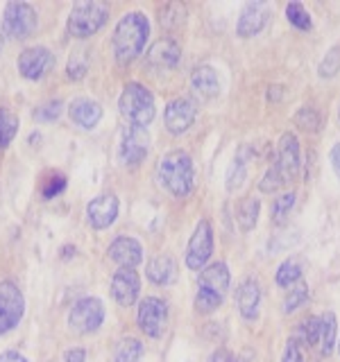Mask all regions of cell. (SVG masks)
<instances>
[{
    "label": "cell",
    "instance_id": "cell-21",
    "mask_svg": "<svg viewBox=\"0 0 340 362\" xmlns=\"http://www.w3.org/2000/svg\"><path fill=\"white\" fill-rule=\"evenodd\" d=\"M68 116L82 129H96L102 120V107L91 98H75L68 105Z\"/></svg>",
    "mask_w": 340,
    "mask_h": 362
},
{
    "label": "cell",
    "instance_id": "cell-32",
    "mask_svg": "<svg viewBox=\"0 0 340 362\" xmlns=\"http://www.w3.org/2000/svg\"><path fill=\"white\" fill-rule=\"evenodd\" d=\"M295 342L298 344L302 342L306 346H313L320 342V317H315V315L306 317V320L298 326V339H295Z\"/></svg>",
    "mask_w": 340,
    "mask_h": 362
},
{
    "label": "cell",
    "instance_id": "cell-20",
    "mask_svg": "<svg viewBox=\"0 0 340 362\" xmlns=\"http://www.w3.org/2000/svg\"><path fill=\"white\" fill-rule=\"evenodd\" d=\"M230 286H232V274H230V267H227L222 260H218V263H211L204 269H200L198 288L209 290V292L218 294V297L225 299V294H227V290H230Z\"/></svg>",
    "mask_w": 340,
    "mask_h": 362
},
{
    "label": "cell",
    "instance_id": "cell-13",
    "mask_svg": "<svg viewBox=\"0 0 340 362\" xmlns=\"http://www.w3.org/2000/svg\"><path fill=\"white\" fill-rule=\"evenodd\" d=\"M270 21V5L261 3V0H254V3H247L241 9V16H238L236 23V34L241 39H252L256 34H261L266 30Z\"/></svg>",
    "mask_w": 340,
    "mask_h": 362
},
{
    "label": "cell",
    "instance_id": "cell-11",
    "mask_svg": "<svg viewBox=\"0 0 340 362\" xmlns=\"http://www.w3.org/2000/svg\"><path fill=\"white\" fill-rule=\"evenodd\" d=\"M275 163L279 165L281 175H283V181H295L302 170V147H300V141L298 136L286 132L281 134L279 139V145H277V158Z\"/></svg>",
    "mask_w": 340,
    "mask_h": 362
},
{
    "label": "cell",
    "instance_id": "cell-1",
    "mask_svg": "<svg viewBox=\"0 0 340 362\" xmlns=\"http://www.w3.org/2000/svg\"><path fill=\"white\" fill-rule=\"evenodd\" d=\"M150 37V21L141 11H130L125 14L113 30L111 48L116 54L118 64H132L139 57Z\"/></svg>",
    "mask_w": 340,
    "mask_h": 362
},
{
    "label": "cell",
    "instance_id": "cell-26",
    "mask_svg": "<svg viewBox=\"0 0 340 362\" xmlns=\"http://www.w3.org/2000/svg\"><path fill=\"white\" fill-rule=\"evenodd\" d=\"M320 351L322 356H332L338 344V322L334 313L320 315Z\"/></svg>",
    "mask_w": 340,
    "mask_h": 362
},
{
    "label": "cell",
    "instance_id": "cell-41",
    "mask_svg": "<svg viewBox=\"0 0 340 362\" xmlns=\"http://www.w3.org/2000/svg\"><path fill=\"white\" fill-rule=\"evenodd\" d=\"M64 190H66V177L60 173H52L48 179L43 181L41 195H43V199H55V197H60Z\"/></svg>",
    "mask_w": 340,
    "mask_h": 362
},
{
    "label": "cell",
    "instance_id": "cell-47",
    "mask_svg": "<svg viewBox=\"0 0 340 362\" xmlns=\"http://www.w3.org/2000/svg\"><path fill=\"white\" fill-rule=\"evenodd\" d=\"M0 50H3V30H0Z\"/></svg>",
    "mask_w": 340,
    "mask_h": 362
},
{
    "label": "cell",
    "instance_id": "cell-17",
    "mask_svg": "<svg viewBox=\"0 0 340 362\" xmlns=\"http://www.w3.org/2000/svg\"><path fill=\"white\" fill-rule=\"evenodd\" d=\"M181 59V48L173 39H162L157 41L145 54V66L154 73H166L173 71Z\"/></svg>",
    "mask_w": 340,
    "mask_h": 362
},
{
    "label": "cell",
    "instance_id": "cell-45",
    "mask_svg": "<svg viewBox=\"0 0 340 362\" xmlns=\"http://www.w3.org/2000/svg\"><path fill=\"white\" fill-rule=\"evenodd\" d=\"M0 362H28V358L18 354V351H3L0 354Z\"/></svg>",
    "mask_w": 340,
    "mask_h": 362
},
{
    "label": "cell",
    "instance_id": "cell-48",
    "mask_svg": "<svg viewBox=\"0 0 340 362\" xmlns=\"http://www.w3.org/2000/svg\"><path fill=\"white\" fill-rule=\"evenodd\" d=\"M336 346H338V351H340V339H338V344H336Z\"/></svg>",
    "mask_w": 340,
    "mask_h": 362
},
{
    "label": "cell",
    "instance_id": "cell-18",
    "mask_svg": "<svg viewBox=\"0 0 340 362\" xmlns=\"http://www.w3.org/2000/svg\"><path fill=\"white\" fill-rule=\"evenodd\" d=\"M107 254L113 263H118L120 267H128V269H134L136 265L143 263V247L136 238H130V235H118L116 240L109 245Z\"/></svg>",
    "mask_w": 340,
    "mask_h": 362
},
{
    "label": "cell",
    "instance_id": "cell-38",
    "mask_svg": "<svg viewBox=\"0 0 340 362\" xmlns=\"http://www.w3.org/2000/svg\"><path fill=\"white\" fill-rule=\"evenodd\" d=\"M222 305V297H218V294H213L209 290H202L198 288L196 292V310L200 315H209V313H215Z\"/></svg>",
    "mask_w": 340,
    "mask_h": 362
},
{
    "label": "cell",
    "instance_id": "cell-36",
    "mask_svg": "<svg viewBox=\"0 0 340 362\" xmlns=\"http://www.w3.org/2000/svg\"><path fill=\"white\" fill-rule=\"evenodd\" d=\"M281 186H286V181H283L279 165L272 161V165L266 170V175L261 177V181H259V190L266 192V195H272V192H277Z\"/></svg>",
    "mask_w": 340,
    "mask_h": 362
},
{
    "label": "cell",
    "instance_id": "cell-10",
    "mask_svg": "<svg viewBox=\"0 0 340 362\" xmlns=\"http://www.w3.org/2000/svg\"><path fill=\"white\" fill-rule=\"evenodd\" d=\"M196 116H198L196 102L191 98H175V100H170L164 109V124H166L168 134L181 136L193 127Z\"/></svg>",
    "mask_w": 340,
    "mask_h": 362
},
{
    "label": "cell",
    "instance_id": "cell-44",
    "mask_svg": "<svg viewBox=\"0 0 340 362\" xmlns=\"http://www.w3.org/2000/svg\"><path fill=\"white\" fill-rule=\"evenodd\" d=\"M329 161H332V168H334L336 177L340 179V143H334L332 152H329Z\"/></svg>",
    "mask_w": 340,
    "mask_h": 362
},
{
    "label": "cell",
    "instance_id": "cell-46",
    "mask_svg": "<svg viewBox=\"0 0 340 362\" xmlns=\"http://www.w3.org/2000/svg\"><path fill=\"white\" fill-rule=\"evenodd\" d=\"M209 362H234L232 356L227 354V351H215V354L209 358Z\"/></svg>",
    "mask_w": 340,
    "mask_h": 362
},
{
    "label": "cell",
    "instance_id": "cell-23",
    "mask_svg": "<svg viewBox=\"0 0 340 362\" xmlns=\"http://www.w3.org/2000/svg\"><path fill=\"white\" fill-rule=\"evenodd\" d=\"M145 274L154 286H170L177 279V263L173 256L168 254H159L154 256L145 267Z\"/></svg>",
    "mask_w": 340,
    "mask_h": 362
},
{
    "label": "cell",
    "instance_id": "cell-3",
    "mask_svg": "<svg viewBox=\"0 0 340 362\" xmlns=\"http://www.w3.org/2000/svg\"><path fill=\"white\" fill-rule=\"evenodd\" d=\"M118 109L123 118L134 127H147L157 113L152 90L139 82H130L118 98Z\"/></svg>",
    "mask_w": 340,
    "mask_h": 362
},
{
    "label": "cell",
    "instance_id": "cell-25",
    "mask_svg": "<svg viewBox=\"0 0 340 362\" xmlns=\"http://www.w3.org/2000/svg\"><path fill=\"white\" fill-rule=\"evenodd\" d=\"M259 213H261V202L256 197H245L241 199L236 209V222L241 226L243 233H249L259 222Z\"/></svg>",
    "mask_w": 340,
    "mask_h": 362
},
{
    "label": "cell",
    "instance_id": "cell-49",
    "mask_svg": "<svg viewBox=\"0 0 340 362\" xmlns=\"http://www.w3.org/2000/svg\"><path fill=\"white\" fill-rule=\"evenodd\" d=\"M338 120H340V109H338Z\"/></svg>",
    "mask_w": 340,
    "mask_h": 362
},
{
    "label": "cell",
    "instance_id": "cell-14",
    "mask_svg": "<svg viewBox=\"0 0 340 362\" xmlns=\"http://www.w3.org/2000/svg\"><path fill=\"white\" fill-rule=\"evenodd\" d=\"M118 218V197L113 192H105L86 204V222L91 229H109Z\"/></svg>",
    "mask_w": 340,
    "mask_h": 362
},
{
    "label": "cell",
    "instance_id": "cell-43",
    "mask_svg": "<svg viewBox=\"0 0 340 362\" xmlns=\"http://www.w3.org/2000/svg\"><path fill=\"white\" fill-rule=\"evenodd\" d=\"M64 362H86V351L84 349H68L64 354Z\"/></svg>",
    "mask_w": 340,
    "mask_h": 362
},
{
    "label": "cell",
    "instance_id": "cell-24",
    "mask_svg": "<svg viewBox=\"0 0 340 362\" xmlns=\"http://www.w3.org/2000/svg\"><path fill=\"white\" fill-rule=\"evenodd\" d=\"M249 158H252V150H249L247 145H243L241 150L236 152L234 161L227 170V190L234 192L236 188L243 186V181L247 177V165H249Z\"/></svg>",
    "mask_w": 340,
    "mask_h": 362
},
{
    "label": "cell",
    "instance_id": "cell-28",
    "mask_svg": "<svg viewBox=\"0 0 340 362\" xmlns=\"http://www.w3.org/2000/svg\"><path fill=\"white\" fill-rule=\"evenodd\" d=\"M143 354H145V346H143L141 339L125 337L118 342L116 354H113V360H116V362H141Z\"/></svg>",
    "mask_w": 340,
    "mask_h": 362
},
{
    "label": "cell",
    "instance_id": "cell-5",
    "mask_svg": "<svg viewBox=\"0 0 340 362\" xmlns=\"http://www.w3.org/2000/svg\"><path fill=\"white\" fill-rule=\"evenodd\" d=\"M39 25V14L30 3H9L3 11V34L9 39H30Z\"/></svg>",
    "mask_w": 340,
    "mask_h": 362
},
{
    "label": "cell",
    "instance_id": "cell-37",
    "mask_svg": "<svg viewBox=\"0 0 340 362\" xmlns=\"http://www.w3.org/2000/svg\"><path fill=\"white\" fill-rule=\"evenodd\" d=\"M89 73V57L84 50H77L71 54V59H68V68H66V75L68 79H73V82H79V79H84Z\"/></svg>",
    "mask_w": 340,
    "mask_h": 362
},
{
    "label": "cell",
    "instance_id": "cell-34",
    "mask_svg": "<svg viewBox=\"0 0 340 362\" xmlns=\"http://www.w3.org/2000/svg\"><path fill=\"white\" fill-rule=\"evenodd\" d=\"M293 120L302 132H320V127H322V116L315 107H302L298 113H295Z\"/></svg>",
    "mask_w": 340,
    "mask_h": 362
},
{
    "label": "cell",
    "instance_id": "cell-7",
    "mask_svg": "<svg viewBox=\"0 0 340 362\" xmlns=\"http://www.w3.org/2000/svg\"><path fill=\"white\" fill-rule=\"evenodd\" d=\"M26 315V297L14 281H0V335L16 328Z\"/></svg>",
    "mask_w": 340,
    "mask_h": 362
},
{
    "label": "cell",
    "instance_id": "cell-4",
    "mask_svg": "<svg viewBox=\"0 0 340 362\" xmlns=\"http://www.w3.org/2000/svg\"><path fill=\"white\" fill-rule=\"evenodd\" d=\"M109 18V5L100 3V0H86V3L73 5L71 14L66 21V30L75 39H89L96 32L105 28Z\"/></svg>",
    "mask_w": 340,
    "mask_h": 362
},
{
    "label": "cell",
    "instance_id": "cell-31",
    "mask_svg": "<svg viewBox=\"0 0 340 362\" xmlns=\"http://www.w3.org/2000/svg\"><path fill=\"white\" fill-rule=\"evenodd\" d=\"M18 134V116H14L9 109L0 107V150L14 141V136Z\"/></svg>",
    "mask_w": 340,
    "mask_h": 362
},
{
    "label": "cell",
    "instance_id": "cell-16",
    "mask_svg": "<svg viewBox=\"0 0 340 362\" xmlns=\"http://www.w3.org/2000/svg\"><path fill=\"white\" fill-rule=\"evenodd\" d=\"M139 294H141V276L134 269L120 267L111 279V297L123 308H130L139 299Z\"/></svg>",
    "mask_w": 340,
    "mask_h": 362
},
{
    "label": "cell",
    "instance_id": "cell-22",
    "mask_svg": "<svg viewBox=\"0 0 340 362\" xmlns=\"http://www.w3.org/2000/svg\"><path fill=\"white\" fill-rule=\"evenodd\" d=\"M191 86L193 90L204 98V100H211V98H218L220 93V79H218V73L213 71L211 66H198L196 71L191 75Z\"/></svg>",
    "mask_w": 340,
    "mask_h": 362
},
{
    "label": "cell",
    "instance_id": "cell-35",
    "mask_svg": "<svg viewBox=\"0 0 340 362\" xmlns=\"http://www.w3.org/2000/svg\"><path fill=\"white\" fill-rule=\"evenodd\" d=\"M309 286L306 283H298V286H293L290 292L286 294V299H283V313L290 315L295 310H300L302 305L309 301Z\"/></svg>",
    "mask_w": 340,
    "mask_h": 362
},
{
    "label": "cell",
    "instance_id": "cell-6",
    "mask_svg": "<svg viewBox=\"0 0 340 362\" xmlns=\"http://www.w3.org/2000/svg\"><path fill=\"white\" fill-rule=\"evenodd\" d=\"M102 322H105V305L96 297H82L73 303L71 313H68V326L77 335H91L100 331Z\"/></svg>",
    "mask_w": 340,
    "mask_h": 362
},
{
    "label": "cell",
    "instance_id": "cell-30",
    "mask_svg": "<svg viewBox=\"0 0 340 362\" xmlns=\"http://www.w3.org/2000/svg\"><path fill=\"white\" fill-rule=\"evenodd\" d=\"M295 192H283V195H279L275 202H272V211H270V220L272 224H277V226H283L288 222L290 218V213L295 209Z\"/></svg>",
    "mask_w": 340,
    "mask_h": 362
},
{
    "label": "cell",
    "instance_id": "cell-12",
    "mask_svg": "<svg viewBox=\"0 0 340 362\" xmlns=\"http://www.w3.org/2000/svg\"><path fill=\"white\" fill-rule=\"evenodd\" d=\"M150 152V134L145 127H125L120 141V161L125 165H139Z\"/></svg>",
    "mask_w": 340,
    "mask_h": 362
},
{
    "label": "cell",
    "instance_id": "cell-42",
    "mask_svg": "<svg viewBox=\"0 0 340 362\" xmlns=\"http://www.w3.org/2000/svg\"><path fill=\"white\" fill-rule=\"evenodd\" d=\"M281 362H304L302 356V349L295 339H288L286 346H283V354H281Z\"/></svg>",
    "mask_w": 340,
    "mask_h": 362
},
{
    "label": "cell",
    "instance_id": "cell-9",
    "mask_svg": "<svg viewBox=\"0 0 340 362\" xmlns=\"http://www.w3.org/2000/svg\"><path fill=\"white\" fill-rule=\"evenodd\" d=\"M213 256V226L209 220H202L193 231L186 247V267L204 269Z\"/></svg>",
    "mask_w": 340,
    "mask_h": 362
},
{
    "label": "cell",
    "instance_id": "cell-29",
    "mask_svg": "<svg viewBox=\"0 0 340 362\" xmlns=\"http://www.w3.org/2000/svg\"><path fill=\"white\" fill-rule=\"evenodd\" d=\"M159 23L166 30H177L186 23V7L181 3H168L164 9H159Z\"/></svg>",
    "mask_w": 340,
    "mask_h": 362
},
{
    "label": "cell",
    "instance_id": "cell-8",
    "mask_svg": "<svg viewBox=\"0 0 340 362\" xmlns=\"http://www.w3.org/2000/svg\"><path fill=\"white\" fill-rule=\"evenodd\" d=\"M136 324H139L141 333H145L147 337H164L168 328V303L159 297H145L139 303Z\"/></svg>",
    "mask_w": 340,
    "mask_h": 362
},
{
    "label": "cell",
    "instance_id": "cell-39",
    "mask_svg": "<svg viewBox=\"0 0 340 362\" xmlns=\"http://www.w3.org/2000/svg\"><path fill=\"white\" fill-rule=\"evenodd\" d=\"M338 73H340V45H334L322 59L320 68H317V75L327 79V77H336Z\"/></svg>",
    "mask_w": 340,
    "mask_h": 362
},
{
    "label": "cell",
    "instance_id": "cell-33",
    "mask_svg": "<svg viewBox=\"0 0 340 362\" xmlns=\"http://www.w3.org/2000/svg\"><path fill=\"white\" fill-rule=\"evenodd\" d=\"M286 18L293 28H298L300 32H306L313 28V18L302 3H288L286 5Z\"/></svg>",
    "mask_w": 340,
    "mask_h": 362
},
{
    "label": "cell",
    "instance_id": "cell-19",
    "mask_svg": "<svg viewBox=\"0 0 340 362\" xmlns=\"http://www.w3.org/2000/svg\"><path fill=\"white\" fill-rule=\"evenodd\" d=\"M236 303H238V313H241L243 320L254 322L259 317L261 308V286L256 279H245L241 281V286L236 290Z\"/></svg>",
    "mask_w": 340,
    "mask_h": 362
},
{
    "label": "cell",
    "instance_id": "cell-2",
    "mask_svg": "<svg viewBox=\"0 0 340 362\" xmlns=\"http://www.w3.org/2000/svg\"><path fill=\"white\" fill-rule=\"evenodd\" d=\"M157 177L170 195L177 199L188 197L193 188H196V165L193 158L184 150H173L159 158Z\"/></svg>",
    "mask_w": 340,
    "mask_h": 362
},
{
    "label": "cell",
    "instance_id": "cell-27",
    "mask_svg": "<svg viewBox=\"0 0 340 362\" xmlns=\"http://www.w3.org/2000/svg\"><path fill=\"white\" fill-rule=\"evenodd\" d=\"M302 274H304V269H302V263L298 258H286L283 263L277 267V274H275V283L279 288H293V286H298V283L302 281Z\"/></svg>",
    "mask_w": 340,
    "mask_h": 362
},
{
    "label": "cell",
    "instance_id": "cell-15",
    "mask_svg": "<svg viewBox=\"0 0 340 362\" xmlns=\"http://www.w3.org/2000/svg\"><path fill=\"white\" fill-rule=\"evenodd\" d=\"M18 73L26 79H41L52 66V52L43 45H32L18 54Z\"/></svg>",
    "mask_w": 340,
    "mask_h": 362
},
{
    "label": "cell",
    "instance_id": "cell-40",
    "mask_svg": "<svg viewBox=\"0 0 340 362\" xmlns=\"http://www.w3.org/2000/svg\"><path fill=\"white\" fill-rule=\"evenodd\" d=\"M62 109H64V105L60 100H50V102H45V105L34 109L32 118L37 122H55L57 118L62 116Z\"/></svg>",
    "mask_w": 340,
    "mask_h": 362
}]
</instances>
